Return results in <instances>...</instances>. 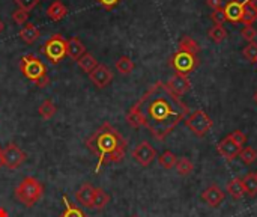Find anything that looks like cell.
<instances>
[{"label":"cell","mask_w":257,"mask_h":217,"mask_svg":"<svg viewBox=\"0 0 257 217\" xmlns=\"http://www.w3.org/2000/svg\"><path fill=\"white\" fill-rule=\"evenodd\" d=\"M133 109L139 113L142 127L148 128L160 142H163L190 112L181 97L175 95L163 82L152 85Z\"/></svg>","instance_id":"cell-1"},{"label":"cell","mask_w":257,"mask_h":217,"mask_svg":"<svg viewBox=\"0 0 257 217\" xmlns=\"http://www.w3.org/2000/svg\"><path fill=\"white\" fill-rule=\"evenodd\" d=\"M126 139L108 122H104L86 140V147L98 157L95 172L99 174L101 166L105 163H120L126 151Z\"/></svg>","instance_id":"cell-2"},{"label":"cell","mask_w":257,"mask_h":217,"mask_svg":"<svg viewBox=\"0 0 257 217\" xmlns=\"http://www.w3.org/2000/svg\"><path fill=\"white\" fill-rule=\"evenodd\" d=\"M15 198L27 208L33 207L44 195V186L35 177H26L15 187Z\"/></svg>","instance_id":"cell-3"},{"label":"cell","mask_w":257,"mask_h":217,"mask_svg":"<svg viewBox=\"0 0 257 217\" xmlns=\"http://www.w3.org/2000/svg\"><path fill=\"white\" fill-rule=\"evenodd\" d=\"M184 122H185V125L197 136V137H205L209 131H211V128H212V125H214V122H212V119L208 116V113L205 112V110H202V109H197V110H194L193 113H190L185 119H184Z\"/></svg>","instance_id":"cell-4"},{"label":"cell","mask_w":257,"mask_h":217,"mask_svg":"<svg viewBox=\"0 0 257 217\" xmlns=\"http://www.w3.org/2000/svg\"><path fill=\"white\" fill-rule=\"evenodd\" d=\"M42 53L51 63H54V65L59 63L66 56V39L62 35L54 33L53 36H50L45 41V44L42 47Z\"/></svg>","instance_id":"cell-5"},{"label":"cell","mask_w":257,"mask_h":217,"mask_svg":"<svg viewBox=\"0 0 257 217\" xmlns=\"http://www.w3.org/2000/svg\"><path fill=\"white\" fill-rule=\"evenodd\" d=\"M170 66L175 69L178 74L188 76L191 71H194L199 65V59L196 54L184 51V50H176V53L170 57Z\"/></svg>","instance_id":"cell-6"},{"label":"cell","mask_w":257,"mask_h":217,"mask_svg":"<svg viewBox=\"0 0 257 217\" xmlns=\"http://www.w3.org/2000/svg\"><path fill=\"white\" fill-rule=\"evenodd\" d=\"M20 69L23 73V76L26 79H29L30 82H36L38 79H41L42 76L47 74V68L42 63V60L33 54H24L20 60Z\"/></svg>","instance_id":"cell-7"},{"label":"cell","mask_w":257,"mask_h":217,"mask_svg":"<svg viewBox=\"0 0 257 217\" xmlns=\"http://www.w3.org/2000/svg\"><path fill=\"white\" fill-rule=\"evenodd\" d=\"M26 153L17 143H8L3 148V160L8 169H17L26 162Z\"/></svg>","instance_id":"cell-8"},{"label":"cell","mask_w":257,"mask_h":217,"mask_svg":"<svg viewBox=\"0 0 257 217\" xmlns=\"http://www.w3.org/2000/svg\"><path fill=\"white\" fill-rule=\"evenodd\" d=\"M133 157H134V160H136L140 166L148 168V166L155 160L157 151H155V148H154L149 142L145 140V142L139 143V145L133 150Z\"/></svg>","instance_id":"cell-9"},{"label":"cell","mask_w":257,"mask_h":217,"mask_svg":"<svg viewBox=\"0 0 257 217\" xmlns=\"http://www.w3.org/2000/svg\"><path fill=\"white\" fill-rule=\"evenodd\" d=\"M89 79H90V82L93 83L95 88L104 89L113 82V73L110 71L108 66H105L102 63H98V66L92 73H89Z\"/></svg>","instance_id":"cell-10"},{"label":"cell","mask_w":257,"mask_h":217,"mask_svg":"<svg viewBox=\"0 0 257 217\" xmlns=\"http://www.w3.org/2000/svg\"><path fill=\"white\" fill-rule=\"evenodd\" d=\"M166 85H167V88H169L175 95H178V97L185 95V94L191 89V82H190L188 76L178 74V73H175V74L169 79V82H167Z\"/></svg>","instance_id":"cell-11"},{"label":"cell","mask_w":257,"mask_h":217,"mask_svg":"<svg viewBox=\"0 0 257 217\" xmlns=\"http://www.w3.org/2000/svg\"><path fill=\"white\" fill-rule=\"evenodd\" d=\"M242 147H239L236 142H233L229 136H226L218 145H217V153L226 159L227 162H232L235 160L236 157H239V153H241Z\"/></svg>","instance_id":"cell-12"},{"label":"cell","mask_w":257,"mask_h":217,"mask_svg":"<svg viewBox=\"0 0 257 217\" xmlns=\"http://www.w3.org/2000/svg\"><path fill=\"white\" fill-rule=\"evenodd\" d=\"M93 195H95V187L89 183H84L80 186V189L75 192V199L80 205L86 207V208H92V201H93Z\"/></svg>","instance_id":"cell-13"},{"label":"cell","mask_w":257,"mask_h":217,"mask_svg":"<svg viewBox=\"0 0 257 217\" xmlns=\"http://www.w3.org/2000/svg\"><path fill=\"white\" fill-rule=\"evenodd\" d=\"M202 199H203L208 205H211V207H218V205L224 201V193H223V190H221L217 184H212V186H209L206 190H203Z\"/></svg>","instance_id":"cell-14"},{"label":"cell","mask_w":257,"mask_h":217,"mask_svg":"<svg viewBox=\"0 0 257 217\" xmlns=\"http://www.w3.org/2000/svg\"><path fill=\"white\" fill-rule=\"evenodd\" d=\"M242 11H244V2L241 0H230L227 5H224V14L227 21L238 23L242 20Z\"/></svg>","instance_id":"cell-15"},{"label":"cell","mask_w":257,"mask_h":217,"mask_svg":"<svg viewBox=\"0 0 257 217\" xmlns=\"http://www.w3.org/2000/svg\"><path fill=\"white\" fill-rule=\"evenodd\" d=\"M84 53H86V47L78 38L66 39V56H69L72 60H78Z\"/></svg>","instance_id":"cell-16"},{"label":"cell","mask_w":257,"mask_h":217,"mask_svg":"<svg viewBox=\"0 0 257 217\" xmlns=\"http://www.w3.org/2000/svg\"><path fill=\"white\" fill-rule=\"evenodd\" d=\"M68 15V8L60 2V0H54L48 5L47 8V17L53 21H60Z\"/></svg>","instance_id":"cell-17"},{"label":"cell","mask_w":257,"mask_h":217,"mask_svg":"<svg viewBox=\"0 0 257 217\" xmlns=\"http://www.w3.org/2000/svg\"><path fill=\"white\" fill-rule=\"evenodd\" d=\"M20 38H21V41L24 42V44H33V42H36L38 41V38L41 36V32H39V29L35 26V24H32V23H27L21 30H20Z\"/></svg>","instance_id":"cell-18"},{"label":"cell","mask_w":257,"mask_h":217,"mask_svg":"<svg viewBox=\"0 0 257 217\" xmlns=\"http://www.w3.org/2000/svg\"><path fill=\"white\" fill-rule=\"evenodd\" d=\"M227 193L232 196V199L235 201H239L244 198L245 195V189H244V184H242V180L241 178H233L227 183V187H226Z\"/></svg>","instance_id":"cell-19"},{"label":"cell","mask_w":257,"mask_h":217,"mask_svg":"<svg viewBox=\"0 0 257 217\" xmlns=\"http://www.w3.org/2000/svg\"><path fill=\"white\" fill-rule=\"evenodd\" d=\"M110 202V195L101 189V187H96L95 189V195H93V201H92V210H104Z\"/></svg>","instance_id":"cell-20"},{"label":"cell","mask_w":257,"mask_h":217,"mask_svg":"<svg viewBox=\"0 0 257 217\" xmlns=\"http://www.w3.org/2000/svg\"><path fill=\"white\" fill-rule=\"evenodd\" d=\"M178 50H184V51H188V53H193V54H199L200 53V47H199V42L191 38V36H182L179 44H178Z\"/></svg>","instance_id":"cell-21"},{"label":"cell","mask_w":257,"mask_h":217,"mask_svg":"<svg viewBox=\"0 0 257 217\" xmlns=\"http://www.w3.org/2000/svg\"><path fill=\"white\" fill-rule=\"evenodd\" d=\"M77 63H78V66H80V69L81 71H84V73H92L96 66H98V60L90 54V53H84L78 60H77Z\"/></svg>","instance_id":"cell-22"},{"label":"cell","mask_w":257,"mask_h":217,"mask_svg":"<svg viewBox=\"0 0 257 217\" xmlns=\"http://www.w3.org/2000/svg\"><path fill=\"white\" fill-rule=\"evenodd\" d=\"M114 66H116V71H117V73H120L122 76H128V74L133 73V69H134L136 65H134V62H133L131 57H128V56H120V57L116 60Z\"/></svg>","instance_id":"cell-23"},{"label":"cell","mask_w":257,"mask_h":217,"mask_svg":"<svg viewBox=\"0 0 257 217\" xmlns=\"http://www.w3.org/2000/svg\"><path fill=\"white\" fill-rule=\"evenodd\" d=\"M175 168H176V172L179 175H182V177H188L194 171L193 162L190 159H187V157H178V162H176V166Z\"/></svg>","instance_id":"cell-24"},{"label":"cell","mask_w":257,"mask_h":217,"mask_svg":"<svg viewBox=\"0 0 257 217\" xmlns=\"http://www.w3.org/2000/svg\"><path fill=\"white\" fill-rule=\"evenodd\" d=\"M57 112V106L51 101V100H45L39 107H38V113L41 118L44 119H51Z\"/></svg>","instance_id":"cell-25"},{"label":"cell","mask_w":257,"mask_h":217,"mask_svg":"<svg viewBox=\"0 0 257 217\" xmlns=\"http://www.w3.org/2000/svg\"><path fill=\"white\" fill-rule=\"evenodd\" d=\"M242 184L245 189V195L248 196H256L257 195V175L256 174H247L242 178Z\"/></svg>","instance_id":"cell-26"},{"label":"cell","mask_w":257,"mask_h":217,"mask_svg":"<svg viewBox=\"0 0 257 217\" xmlns=\"http://www.w3.org/2000/svg\"><path fill=\"white\" fill-rule=\"evenodd\" d=\"M62 201L65 204V210H63V213H62L60 217H87L77 205H74L72 202H69V199L66 196H63Z\"/></svg>","instance_id":"cell-27"},{"label":"cell","mask_w":257,"mask_h":217,"mask_svg":"<svg viewBox=\"0 0 257 217\" xmlns=\"http://www.w3.org/2000/svg\"><path fill=\"white\" fill-rule=\"evenodd\" d=\"M178 162V156H175L172 151H164L160 157H158V163L164 168V169H173L176 166Z\"/></svg>","instance_id":"cell-28"},{"label":"cell","mask_w":257,"mask_h":217,"mask_svg":"<svg viewBox=\"0 0 257 217\" xmlns=\"http://www.w3.org/2000/svg\"><path fill=\"white\" fill-rule=\"evenodd\" d=\"M257 20V11L245 0L244 2V11H242V23L247 26V24H253Z\"/></svg>","instance_id":"cell-29"},{"label":"cell","mask_w":257,"mask_h":217,"mask_svg":"<svg viewBox=\"0 0 257 217\" xmlns=\"http://www.w3.org/2000/svg\"><path fill=\"white\" fill-rule=\"evenodd\" d=\"M208 35H209V38L214 42L220 44V42H223L227 38V30L224 29V26H214L212 29H209Z\"/></svg>","instance_id":"cell-30"},{"label":"cell","mask_w":257,"mask_h":217,"mask_svg":"<svg viewBox=\"0 0 257 217\" xmlns=\"http://www.w3.org/2000/svg\"><path fill=\"white\" fill-rule=\"evenodd\" d=\"M239 159H241L247 166H250V165H253L257 160V151L254 148H251V147L242 148L241 153H239Z\"/></svg>","instance_id":"cell-31"},{"label":"cell","mask_w":257,"mask_h":217,"mask_svg":"<svg viewBox=\"0 0 257 217\" xmlns=\"http://www.w3.org/2000/svg\"><path fill=\"white\" fill-rule=\"evenodd\" d=\"M242 56L250 62V63H256L257 62V42H248L244 48H242Z\"/></svg>","instance_id":"cell-32"},{"label":"cell","mask_w":257,"mask_h":217,"mask_svg":"<svg viewBox=\"0 0 257 217\" xmlns=\"http://www.w3.org/2000/svg\"><path fill=\"white\" fill-rule=\"evenodd\" d=\"M27 20H29V12H27V11L15 9V11L12 12V21H14L15 24L24 26V24H27Z\"/></svg>","instance_id":"cell-33"},{"label":"cell","mask_w":257,"mask_h":217,"mask_svg":"<svg viewBox=\"0 0 257 217\" xmlns=\"http://www.w3.org/2000/svg\"><path fill=\"white\" fill-rule=\"evenodd\" d=\"M241 36L247 41V42H254L257 36V30L251 26V24H247L244 26V29L241 30Z\"/></svg>","instance_id":"cell-34"},{"label":"cell","mask_w":257,"mask_h":217,"mask_svg":"<svg viewBox=\"0 0 257 217\" xmlns=\"http://www.w3.org/2000/svg\"><path fill=\"white\" fill-rule=\"evenodd\" d=\"M211 20L214 21L215 26H223L227 18H226V14H224V8L223 9H215L212 14H211Z\"/></svg>","instance_id":"cell-35"},{"label":"cell","mask_w":257,"mask_h":217,"mask_svg":"<svg viewBox=\"0 0 257 217\" xmlns=\"http://www.w3.org/2000/svg\"><path fill=\"white\" fill-rule=\"evenodd\" d=\"M229 137H230L233 142H236L239 147H242V148H244V145L247 143V136H245L241 130H235V131H232V133L229 134Z\"/></svg>","instance_id":"cell-36"},{"label":"cell","mask_w":257,"mask_h":217,"mask_svg":"<svg viewBox=\"0 0 257 217\" xmlns=\"http://www.w3.org/2000/svg\"><path fill=\"white\" fill-rule=\"evenodd\" d=\"M18 6V9H23V11H32L41 0H14Z\"/></svg>","instance_id":"cell-37"},{"label":"cell","mask_w":257,"mask_h":217,"mask_svg":"<svg viewBox=\"0 0 257 217\" xmlns=\"http://www.w3.org/2000/svg\"><path fill=\"white\" fill-rule=\"evenodd\" d=\"M104 9H107V11H110V9H113V8H116L119 3H120V0H96Z\"/></svg>","instance_id":"cell-38"},{"label":"cell","mask_w":257,"mask_h":217,"mask_svg":"<svg viewBox=\"0 0 257 217\" xmlns=\"http://www.w3.org/2000/svg\"><path fill=\"white\" fill-rule=\"evenodd\" d=\"M35 85H36L38 88H41V89L47 88V86L50 85V77H48V74H45V76H42L41 79H38V80L35 82Z\"/></svg>","instance_id":"cell-39"},{"label":"cell","mask_w":257,"mask_h":217,"mask_svg":"<svg viewBox=\"0 0 257 217\" xmlns=\"http://www.w3.org/2000/svg\"><path fill=\"white\" fill-rule=\"evenodd\" d=\"M206 5L211 8V9H223L224 8V2L223 0H206Z\"/></svg>","instance_id":"cell-40"},{"label":"cell","mask_w":257,"mask_h":217,"mask_svg":"<svg viewBox=\"0 0 257 217\" xmlns=\"http://www.w3.org/2000/svg\"><path fill=\"white\" fill-rule=\"evenodd\" d=\"M5 166V160H3V150L0 148V168Z\"/></svg>","instance_id":"cell-41"},{"label":"cell","mask_w":257,"mask_h":217,"mask_svg":"<svg viewBox=\"0 0 257 217\" xmlns=\"http://www.w3.org/2000/svg\"><path fill=\"white\" fill-rule=\"evenodd\" d=\"M0 217H9V214H8V211L3 208V207H0Z\"/></svg>","instance_id":"cell-42"},{"label":"cell","mask_w":257,"mask_h":217,"mask_svg":"<svg viewBox=\"0 0 257 217\" xmlns=\"http://www.w3.org/2000/svg\"><path fill=\"white\" fill-rule=\"evenodd\" d=\"M247 2H248V3H250V5H251V6H253V8L257 11V0H247Z\"/></svg>","instance_id":"cell-43"},{"label":"cell","mask_w":257,"mask_h":217,"mask_svg":"<svg viewBox=\"0 0 257 217\" xmlns=\"http://www.w3.org/2000/svg\"><path fill=\"white\" fill-rule=\"evenodd\" d=\"M3 29H5V24H3V21L0 20V33L3 32Z\"/></svg>","instance_id":"cell-44"},{"label":"cell","mask_w":257,"mask_h":217,"mask_svg":"<svg viewBox=\"0 0 257 217\" xmlns=\"http://www.w3.org/2000/svg\"><path fill=\"white\" fill-rule=\"evenodd\" d=\"M254 101H256V103H257V92H256V94H254Z\"/></svg>","instance_id":"cell-45"},{"label":"cell","mask_w":257,"mask_h":217,"mask_svg":"<svg viewBox=\"0 0 257 217\" xmlns=\"http://www.w3.org/2000/svg\"><path fill=\"white\" fill-rule=\"evenodd\" d=\"M131 217H139V216H131Z\"/></svg>","instance_id":"cell-46"},{"label":"cell","mask_w":257,"mask_h":217,"mask_svg":"<svg viewBox=\"0 0 257 217\" xmlns=\"http://www.w3.org/2000/svg\"><path fill=\"white\" fill-rule=\"evenodd\" d=\"M256 175H257V174H256Z\"/></svg>","instance_id":"cell-47"}]
</instances>
